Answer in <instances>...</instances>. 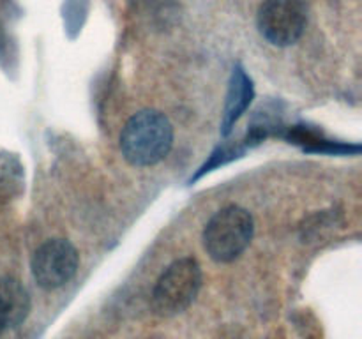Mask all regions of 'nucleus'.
<instances>
[{
	"label": "nucleus",
	"mask_w": 362,
	"mask_h": 339,
	"mask_svg": "<svg viewBox=\"0 0 362 339\" xmlns=\"http://www.w3.org/2000/svg\"><path fill=\"white\" fill-rule=\"evenodd\" d=\"M255 233L253 215L239 205L216 212L204 230V247L218 263L237 260L251 244Z\"/></svg>",
	"instance_id": "2"
},
{
	"label": "nucleus",
	"mask_w": 362,
	"mask_h": 339,
	"mask_svg": "<svg viewBox=\"0 0 362 339\" xmlns=\"http://www.w3.org/2000/svg\"><path fill=\"white\" fill-rule=\"evenodd\" d=\"M0 307L6 316L7 327L23 323L30 311V297L25 286L13 278H0Z\"/></svg>",
	"instance_id": "6"
},
{
	"label": "nucleus",
	"mask_w": 362,
	"mask_h": 339,
	"mask_svg": "<svg viewBox=\"0 0 362 339\" xmlns=\"http://www.w3.org/2000/svg\"><path fill=\"white\" fill-rule=\"evenodd\" d=\"M173 145V127L165 113L141 109L134 113L120 133V150L133 166H152L168 155Z\"/></svg>",
	"instance_id": "1"
},
{
	"label": "nucleus",
	"mask_w": 362,
	"mask_h": 339,
	"mask_svg": "<svg viewBox=\"0 0 362 339\" xmlns=\"http://www.w3.org/2000/svg\"><path fill=\"white\" fill-rule=\"evenodd\" d=\"M7 328V321H6V316H4V311L2 307H0V335L4 334V331Z\"/></svg>",
	"instance_id": "8"
},
{
	"label": "nucleus",
	"mask_w": 362,
	"mask_h": 339,
	"mask_svg": "<svg viewBox=\"0 0 362 339\" xmlns=\"http://www.w3.org/2000/svg\"><path fill=\"white\" fill-rule=\"evenodd\" d=\"M202 288V267L194 258H180L159 275L152 292V306L161 316H173L193 304Z\"/></svg>",
	"instance_id": "3"
},
{
	"label": "nucleus",
	"mask_w": 362,
	"mask_h": 339,
	"mask_svg": "<svg viewBox=\"0 0 362 339\" xmlns=\"http://www.w3.org/2000/svg\"><path fill=\"white\" fill-rule=\"evenodd\" d=\"M258 30L274 46H290L308 23L306 0H265L258 9Z\"/></svg>",
	"instance_id": "4"
},
{
	"label": "nucleus",
	"mask_w": 362,
	"mask_h": 339,
	"mask_svg": "<svg viewBox=\"0 0 362 339\" xmlns=\"http://www.w3.org/2000/svg\"><path fill=\"white\" fill-rule=\"evenodd\" d=\"M251 95H253V87H251V80L246 76L243 69L233 71L232 83H230L228 99H226L225 117H223V133H230L233 124L239 120L244 109L251 102Z\"/></svg>",
	"instance_id": "7"
},
{
	"label": "nucleus",
	"mask_w": 362,
	"mask_h": 339,
	"mask_svg": "<svg viewBox=\"0 0 362 339\" xmlns=\"http://www.w3.org/2000/svg\"><path fill=\"white\" fill-rule=\"evenodd\" d=\"M80 265L78 251L69 240L52 239L37 247L30 261L32 275L39 288L52 292L74 278Z\"/></svg>",
	"instance_id": "5"
}]
</instances>
